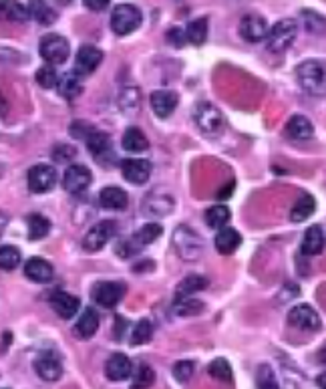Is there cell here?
Returning a JSON list of instances; mask_svg holds the SVG:
<instances>
[{"label": "cell", "mask_w": 326, "mask_h": 389, "mask_svg": "<svg viewBox=\"0 0 326 389\" xmlns=\"http://www.w3.org/2000/svg\"><path fill=\"white\" fill-rule=\"evenodd\" d=\"M296 79L300 87L310 95H325V63L321 60H306L296 69Z\"/></svg>", "instance_id": "obj_1"}, {"label": "cell", "mask_w": 326, "mask_h": 389, "mask_svg": "<svg viewBox=\"0 0 326 389\" xmlns=\"http://www.w3.org/2000/svg\"><path fill=\"white\" fill-rule=\"evenodd\" d=\"M161 232H163V228H161L159 224H145V226H141L131 238H125L119 242L117 254L119 256H123V258H129V256L141 252L153 240L159 238Z\"/></svg>", "instance_id": "obj_2"}, {"label": "cell", "mask_w": 326, "mask_h": 389, "mask_svg": "<svg viewBox=\"0 0 326 389\" xmlns=\"http://www.w3.org/2000/svg\"><path fill=\"white\" fill-rule=\"evenodd\" d=\"M298 34V25L294 19H282L272 29L268 30V51L270 53H284L288 47H292Z\"/></svg>", "instance_id": "obj_3"}, {"label": "cell", "mask_w": 326, "mask_h": 389, "mask_svg": "<svg viewBox=\"0 0 326 389\" xmlns=\"http://www.w3.org/2000/svg\"><path fill=\"white\" fill-rule=\"evenodd\" d=\"M176 250L183 260H196L204 252V240L198 232H194L189 226H179L174 232Z\"/></svg>", "instance_id": "obj_4"}, {"label": "cell", "mask_w": 326, "mask_h": 389, "mask_svg": "<svg viewBox=\"0 0 326 389\" xmlns=\"http://www.w3.org/2000/svg\"><path fill=\"white\" fill-rule=\"evenodd\" d=\"M141 10L133 4H119L113 8V16H111V29L117 36H125L129 32L139 29L141 25Z\"/></svg>", "instance_id": "obj_5"}, {"label": "cell", "mask_w": 326, "mask_h": 389, "mask_svg": "<svg viewBox=\"0 0 326 389\" xmlns=\"http://www.w3.org/2000/svg\"><path fill=\"white\" fill-rule=\"evenodd\" d=\"M40 57L47 60L49 65H62L69 59V41L60 34H47L40 38L38 45Z\"/></svg>", "instance_id": "obj_6"}, {"label": "cell", "mask_w": 326, "mask_h": 389, "mask_svg": "<svg viewBox=\"0 0 326 389\" xmlns=\"http://www.w3.org/2000/svg\"><path fill=\"white\" fill-rule=\"evenodd\" d=\"M57 184V170L51 164H38L29 170V190L32 194H45Z\"/></svg>", "instance_id": "obj_7"}, {"label": "cell", "mask_w": 326, "mask_h": 389, "mask_svg": "<svg viewBox=\"0 0 326 389\" xmlns=\"http://www.w3.org/2000/svg\"><path fill=\"white\" fill-rule=\"evenodd\" d=\"M115 230H117V224H115L113 220H101L99 224H95L89 232L85 234V238H83V248H85L87 252H97V250H101L109 240L113 238Z\"/></svg>", "instance_id": "obj_8"}, {"label": "cell", "mask_w": 326, "mask_h": 389, "mask_svg": "<svg viewBox=\"0 0 326 389\" xmlns=\"http://www.w3.org/2000/svg\"><path fill=\"white\" fill-rule=\"evenodd\" d=\"M194 120L198 123V127L204 131V133H218L222 127H224V118H222V111L213 105V103H200L194 111Z\"/></svg>", "instance_id": "obj_9"}, {"label": "cell", "mask_w": 326, "mask_h": 389, "mask_svg": "<svg viewBox=\"0 0 326 389\" xmlns=\"http://www.w3.org/2000/svg\"><path fill=\"white\" fill-rule=\"evenodd\" d=\"M91 180H93V176H91V170L87 166L73 164L62 174V188L69 194H83L91 186Z\"/></svg>", "instance_id": "obj_10"}, {"label": "cell", "mask_w": 326, "mask_h": 389, "mask_svg": "<svg viewBox=\"0 0 326 389\" xmlns=\"http://www.w3.org/2000/svg\"><path fill=\"white\" fill-rule=\"evenodd\" d=\"M288 325H292L294 329L314 333L321 329V317L310 304H296L288 313Z\"/></svg>", "instance_id": "obj_11"}, {"label": "cell", "mask_w": 326, "mask_h": 389, "mask_svg": "<svg viewBox=\"0 0 326 389\" xmlns=\"http://www.w3.org/2000/svg\"><path fill=\"white\" fill-rule=\"evenodd\" d=\"M34 371L40 379L45 381H57L62 375V365H60V359L57 353L53 351H43L36 355L34 359Z\"/></svg>", "instance_id": "obj_12"}, {"label": "cell", "mask_w": 326, "mask_h": 389, "mask_svg": "<svg viewBox=\"0 0 326 389\" xmlns=\"http://www.w3.org/2000/svg\"><path fill=\"white\" fill-rule=\"evenodd\" d=\"M123 293H125V289H123V285H119V282H97L95 287H93V300L99 304V307H103V309H113V307H117V302L121 300L123 297Z\"/></svg>", "instance_id": "obj_13"}, {"label": "cell", "mask_w": 326, "mask_h": 389, "mask_svg": "<svg viewBox=\"0 0 326 389\" xmlns=\"http://www.w3.org/2000/svg\"><path fill=\"white\" fill-rule=\"evenodd\" d=\"M149 103H151V109L155 111L157 118H170L178 107L179 97L178 93H174V91L159 89L149 95Z\"/></svg>", "instance_id": "obj_14"}, {"label": "cell", "mask_w": 326, "mask_h": 389, "mask_svg": "<svg viewBox=\"0 0 326 389\" xmlns=\"http://www.w3.org/2000/svg\"><path fill=\"white\" fill-rule=\"evenodd\" d=\"M240 34L248 43H258L264 41L268 34L266 21L258 14H246L240 23Z\"/></svg>", "instance_id": "obj_15"}, {"label": "cell", "mask_w": 326, "mask_h": 389, "mask_svg": "<svg viewBox=\"0 0 326 389\" xmlns=\"http://www.w3.org/2000/svg\"><path fill=\"white\" fill-rule=\"evenodd\" d=\"M103 60V51L93 47V45H83L77 53V60H75V67H77V75H91Z\"/></svg>", "instance_id": "obj_16"}, {"label": "cell", "mask_w": 326, "mask_h": 389, "mask_svg": "<svg viewBox=\"0 0 326 389\" xmlns=\"http://www.w3.org/2000/svg\"><path fill=\"white\" fill-rule=\"evenodd\" d=\"M121 172H123L125 180L135 184V186H141L151 176V164L145 159H125L121 164Z\"/></svg>", "instance_id": "obj_17"}, {"label": "cell", "mask_w": 326, "mask_h": 389, "mask_svg": "<svg viewBox=\"0 0 326 389\" xmlns=\"http://www.w3.org/2000/svg\"><path fill=\"white\" fill-rule=\"evenodd\" d=\"M105 373H107V379L111 381H125L133 375V365L127 355L115 353L105 363Z\"/></svg>", "instance_id": "obj_18"}, {"label": "cell", "mask_w": 326, "mask_h": 389, "mask_svg": "<svg viewBox=\"0 0 326 389\" xmlns=\"http://www.w3.org/2000/svg\"><path fill=\"white\" fill-rule=\"evenodd\" d=\"M51 307L55 309V313L59 315L60 319H73L81 309V300L73 297V295H69V293L57 291L51 297Z\"/></svg>", "instance_id": "obj_19"}, {"label": "cell", "mask_w": 326, "mask_h": 389, "mask_svg": "<svg viewBox=\"0 0 326 389\" xmlns=\"http://www.w3.org/2000/svg\"><path fill=\"white\" fill-rule=\"evenodd\" d=\"M25 274H27V278L32 280V282L45 285V282H51L55 270H53V267H51L47 260L34 256V258L27 260V265H25Z\"/></svg>", "instance_id": "obj_20"}, {"label": "cell", "mask_w": 326, "mask_h": 389, "mask_svg": "<svg viewBox=\"0 0 326 389\" xmlns=\"http://www.w3.org/2000/svg\"><path fill=\"white\" fill-rule=\"evenodd\" d=\"M325 248V228L323 226H310L302 238V252L306 256H316Z\"/></svg>", "instance_id": "obj_21"}, {"label": "cell", "mask_w": 326, "mask_h": 389, "mask_svg": "<svg viewBox=\"0 0 326 389\" xmlns=\"http://www.w3.org/2000/svg\"><path fill=\"white\" fill-rule=\"evenodd\" d=\"M99 204L107 210H123L127 206V194L117 186H107L99 192Z\"/></svg>", "instance_id": "obj_22"}, {"label": "cell", "mask_w": 326, "mask_h": 389, "mask_svg": "<svg viewBox=\"0 0 326 389\" xmlns=\"http://www.w3.org/2000/svg\"><path fill=\"white\" fill-rule=\"evenodd\" d=\"M99 329V315L95 309H85L75 325V335L81 337V339H91Z\"/></svg>", "instance_id": "obj_23"}, {"label": "cell", "mask_w": 326, "mask_h": 389, "mask_svg": "<svg viewBox=\"0 0 326 389\" xmlns=\"http://www.w3.org/2000/svg\"><path fill=\"white\" fill-rule=\"evenodd\" d=\"M208 278L202 276V274H191V276H185L176 289V299H187V297H194V293H200L208 287Z\"/></svg>", "instance_id": "obj_24"}, {"label": "cell", "mask_w": 326, "mask_h": 389, "mask_svg": "<svg viewBox=\"0 0 326 389\" xmlns=\"http://www.w3.org/2000/svg\"><path fill=\"white\" fill-rule=\"evenodd\" d=\"M87 142V148H89L91 155L95 157V159H105V155H109L111 153V137L107 135V133H103V131H93L89 137L85 140Z\"/></svg>", "instance_id": "obj_25"}, {"label": "cell", "mask_w": 326, "mask_h": 389, "mask_svg": "<svg viewBox=\"0 0 326 389\" xmlns=\"http://www.w3.org/2000/svg\"><path fill=\"white\" fill-rule=\"evenodd\" d=\"M242 244V236L236 228H222L216 236V248L220 254H232Z\"/></svg>", "instance_id": "obj_26"}, {"label": "cell", "mask_w": 326, "mask_h": 389, "mask_svg": "<svg viewBox=\"0 0 326 389\" xmlns=\"http://www.w3.org/2000/svg\"><path fill=\"white\" fill-rule=\"evenodd\" d=\"M121 144H123V150L131 151V153H141V151H145L149 148L148 137H145V133L139 127H129L123 133Z\"/></svg>", "instance_id": "obj_27"}, {"label": "cell", "mask_w": 326, "mask_h": 389, "mask_svg": "<svg viewBox=\"0 0 326 389\" xmlns=\"http://www.w3.org/2000/svg\"><path fill=\"white\" fill-rule=\"evenodd\" d=\"M286 131H288V135H290L292 140L302 142V140H310V137H312L314 125H312V121L306 120L304 115H294L292 120L288 121Z\"/></svg>", "instance_id": "obj_28"}, {"label": "cell", "mask_w": 326, "mask_h": 389, "mask_svg": "<svg viewBox=\"0 0 326 389\" xmlns=\"http://www.w3.org/2000/svg\"><path fill=\"white\" fill-rule=\"evenodd\" d=\"M57 87H59V93L65 97V99H77L81 93H83V85H81V79H79V75L73 71V73H67V75H62L59 79V83H57Z\"/></svg>", "instance_id": "obj_29"}, {"label": "cell", "mask_w": 326, "mask_h": 389, "mask_svg": "<svg viewBox=\"0 0 326 389\" xmlns=\"http://www.w3.org/2000/svg\"><path fill=\"white\" fill-rule=\"evenodd\" d=\"M316 210V202L310 194H302L296 200V204L290 208V220L292 222H304L306 218L312 216V212Z\"/></svg>", "instance_id": "obj_30"}, {"label": "cell", "mask_w": 326, "mask_h": 389, "mask_svg": "<svg viewBox=\"0 0 326 389\" xmlns=\"http://www.w3.org/2000/svg\"><path fill=\"white\" fill-rule=\"evenodd\" d=\"M27 8H29V19L38 21L40 25H53L57 21L55 8H51L45 2H30V4H27Z\"/></svg>", "instance_id": "obj_31"}, {"label": "cell", "mask_w": 326, "mask_h": 389, "mask_svg": "<svg viewBox=\"0 0 326 389\" xmlns=\"http://www.w3.org/2000/svg\"><path fill=\"white\" fill-rule=\"evenodd\" d=\"M183 34H185V38H187L189 43H194V45H204L206 38H208V19L202 16V19L191 21Z\"/></svg>", "instance_id": "obj_32"}, {"label": "cell", "mask_w": 326, "mask_h": 389, "mask_svg": "<svg viewBox=\"0 0 326 389\" xmlns=\"http://www.w3.org/2000/svg\"><path fill=\"white\" fill-rule=\"evenodd\" d=\"M0 16L6 19V21H19V23H25V21H29V8H27V4L4 2V4H0Z\"/></svg>", "instance_id": "obj_33"}, {"label": "cell", "mask_w": 326, "mask_h": 389, "mask_svg": "<svg viewBox=\"0 0 326 389\" xmlns=\"http://www.w3.org/2000/svg\"><path fill=\"white\" fill-rule=\"evenodd\" d=\"M51 232V220L40 216V214H32L29 216V238L40 240L45 238Z\"/></svg>", "instance_id": "obj_34"}, {"label": "cell", "mask_w": 326, "mask_h": 389, "mask_svg": "<svg viewBox=\"0 0 326 389\" xmlns=\"http://www.w3.org/2000/svg\"><path fill=\"white\" fill-rule=\"evenodd\" d=\"M155 381V371L149 367L148 363H141L137 367V371L133 373V381H131V389H149Z\"/></svg>", "instance_id": "obj_35"}, {"label": "cell", "mask_w": 326, "mask_h": 389, "mask_svg": "<svg viewBox=\"0 0 326 389\" xmlns=\"http://www.w3.org/2000/svg\"><path fill=\"white\" fill-rule=\"evenodd\" d=\"M204 302L198 299H194V297H187V299H179L176 300V304H174V311H176V315L179 317H191V315H200L202 311H204Z\"/></svg>", "instance_id": "obj_36"}, {"label": "cell", "mask_w": 326, "mask_h": 389, "mask_svg": "<svg viewBox=\"0 0 326 389\" xmlns=\"http://www.w3.org/2000/svg\"><path fill=\"white\" fill-rule=\"evenodd\" d=\"M230 218H232V214L226 206H211L206 212V222H208L209 228H220L222 230L230 222Z\"/></svg>", "instance_id": "obj_37"}, {"label": "cell", "mask_w": 326, "mask_h": 389, "mask_svg": "<svg viewBox=\"0 0 326 389\" xmlns=\"http://www.w3.org/2000/svg\"><path fill=\"white\" fill-rule=\"evenodd\" d=\"M256 386H258V389H280L274 369L266 363L260 365L258 371H256Z\"/></svg>", "instance_id": "obj_38"}, {"label": "cell", "mask_w": 326, "mask_h": 389, "mask_svg": "<svg viewBox=\"0 0 326 389\" xmlns=\"http://www.w3.org/2000/svg\"><path fill=\"white\" fill-rule=\"evenodd\" d=\"M208 373L213 379H218V381H230L232 379V365L224 359V357H218V359H213L209 363Z\"/></svg>", "instance_id": "obj_39"}, {"label": "cell", "mask_w": 326, "mask_h": 389, "mask_svg": "<svg viewBox=\"0 0 326 389\" xmlns=\"http://www.w3.org/2000/svg\"><path fill=\"white\" fill-rule=\"evenodd\" d=\"M151 335H153V327H151V323L145 321V319H141L133 331H131V335H129V343L131 345H143V343H148L149 339H151Z\"/></svg>", "instance_id": "obj_40"}, {"label": "cell", "mask_w": 326, "mask_h": 389, "mask_svg": "<svg viewBox=\"0 0 326 389\" xmlns=\"http://www.w3.org/2000/svg\"><path fill=\"white\" fill-rule=\"evenodd\" d=\"M21 265V252L14 246H0V269L14 270Z\"/></svg>", "instance_id": "obj_41"}, {"label": "cell", "mask_w": 326, "mask_h": 389, "mask_svg": "<svg viewBox=\"0 0 326 389\" xmlns=\"http://www.w3.org/2000/svg\"><path fill=\"white\" fill-rule=\"evenodd\" d=\"M34 79H36V83H38L43 89H53V87H57V83H59V77H57V73H55L53 67H40V69L36 71Z\"/></svg>", "instance_id": "obj_42"}, {"label": "cell", "mask_w": 326, "mask_h": 389, "mask_svg": "<svg viewBox=\"0 0 326 389\" xmlns=\"http://www.w3.org/2000/svg\"><path fill=\"white\" fill-rule=\"evenodd\" d=\"M196 373V363L194 361H178L174 365V377L179 384H187Z\"/></svg>", "instance_id": "obj_43"}, {"label": "cell", "mask_w": 326, "mask_h": 389, "mask_svg": "<svg viewBox=\"0 0 326 389\" xmlns=\"http://www.w3.org/2000/svg\"><path fill=\"white\" fill-rule=\"evenodd\" d=\"M71 135L73 137H77V140H87L91 133L95 131V127L93 125H89L87 121H75L73 125H71Z\"/></svg>", "instance_id": "obj_44"}, {"label": "cell", "mask_w": 326, "mask_h": 389, "mask_svg": "<svg viewBox=\"0 0 326 389\" xmlns=\"http://www.w3.org/2000/svg\"><path fill=\"white\" fill-rule=\"evenodd\" d=\"M53 157H55V162H69V159L75 157V150L71 146H57Z\"/></svg>", "instance_id": "obj_45"}, {"label": "cell", "mask_w": 326, "mask_h": 389, "mask_svg": "<svg viewBox=\"0 0 326 389\" xmlns=\"http://www.w3.org/2000/svg\"><path fill=\"white\" fill-rule=\"evenodd\" d=\"M167 38H170V43L172 45H183V41H185V34H183V30L181 29H172L167 32Z\"/></svg>", "instance_id": "obj_46"}, {"label": "cell", "mask_w": 326, "mask_h": 389, "mask_svg": "<svg viewBox=\"0 0 326 389\" xmlns=\"http://www.w3.org/2000/svg\"><path fill=\"white\" fill-rule=\"evenodd\" d=\"M85 4L93 8V10H103L107 8V0H85Z\"/></svg>", "instance_id": "obj_47"}, {"label": "cell", "mask_w": 326, "mask_h": 389, "mask_svg": "<svg viewBox=\"0 0 326 389\" xmlns=\"http://www.w3.org/2000/svg\"><path fill=\"white\" fill-rule=\"evenodd\" d=\"M6 222H8V216L0 212V236H2V232H4V228H6Z\"/></svg>", "instance_id": "obj_48"}, {"label": "cell", "mask_w": 326, "mask_h": 389, "mask_svg": "<svg viewBox=\"0 0 326 389\" xmlns=\"http://www.w3.org/2000/svg\"><path fill=\"white\" fill-rule=\"evenodd\" d=\"M318 386L325 389V375H323V377H318Z\"/></svg>", "instance_id": "obj_49"}]
</instances>
